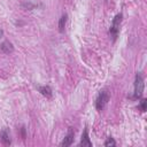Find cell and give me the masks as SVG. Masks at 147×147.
I'll use <instances>...</instances> for the list:
<instances>
[{"instance_id": "cell-1", "label": "cell", "mask_w": 147, "mask_h": 147, "mask_svg": "<svg viewBox=\"0 0 147 147\" xmlns=\"http://www.w3.org/2000/svg\"><path fill=\"white\" fill-rule=\"evenodd\" d=\"M109 98H110V93L107 88H102L99 92V94L95 99V108L98 111H102L106 108V106L109 101Z\"/></svg>"}, {"instance_id": "cell-2", "label": "cell", "mask_w": 147, "mask_h": 147, "mask_svg": "<svg viewBox=\"0 0 147 147\" xmlns=\"http://www.w3.org/2000/svg\"><path fill=\"white\" fill-rule=\"evenodd\" d=\"M144 87H145V83H144L142 74L141 72H137L136 78H134V92H133V95L131 98L140 99L142 96V93H144Z\"/></svg>"}, {"instance_id": "cell-3", "label": "cell", "mask_w": 147, "mask_h": 147, "mask_svg": "<svg viewBox=\"0 0 147 147\" xmlns=\"http://www.w3.org/2000/svg\"><path fill=\"white\" fill-rule=\"evenodd\" d=\"M122 17H123V15L119 13L114 17V20L111 22V25H110V29H109V34H110L113 41H116V39H117V36H118V32H119V25H121V22H122Z\"/></svg>"}, {"instance_id": "cell-4", "label": "cell", "mask_w": 147, "mask_h": 147, "mask_svg": "<svg viewBox=\"0 0 147 147\" xmlns=\"http://www.w3.org/2000/svg\"><path fill=\"white\" fill-rule=\"evenodd\" d=\"M74 137H75V132H74L72 127H70L69 131H68V133H67V136L63 138V140H62V142H61V146H62V147L70 146V145L74 142Z\"/></svg>"}, {"instance_id": "cell-5", "label": "cell", "mask_w": 147, "mask_h": 147, "mask_svg": "<svg viewBox=\"0 0 147 147\" xmlns=\"http://www.w3.org/2000/svg\"><path fill=\"white\" fill-rule=\"evenodd\" d=\"M79 146H86V147H91L92 146V142L90 140V137H88V130L87 127H85L83 134H82V139H80V142H79Z\"/></svg>"}, {"instance_id": "cell-6", "label": "cell", "mask_w": 147, "mask_h": 147, "mask_svg": "<svg viewBox=\"0 0 147 147\" xmlns=\"http://www.w3.org/2000/svg\"><path fill=\"white\" fill-rule=\"evenodd\" d=\"M0 49H1L5 54H10V53L14 52V46H13V44H11L10 41L6 40V41H3V42L0 44Z\"/></svg>"}, {"instance_id": "cell-7", "label": "cell", "mask_w": 147, "mask_h": 147, "mask_svg": "<svg viewBox=\"0 0 147 147\" xmlns=\"http://www.w3.org/2000/svg\"><path fill=\"white\" fill-rule=\"evenodd\" d=\"M0 139H1V141H2L5 145H10L11 140H10V136H9V132H8L7 129H3V130L1 131V133H0Z\"/></svg>"}, {"instance_id": "cell-8", "label": "cell", "mask_w": 147, "mask_h": 147, "mask_svg": "<svg viewBox=\"0 0 147 147\" xmlns=\"http://www.w3.org/2000/svg\"><path fill=\"white\" fill-rule=\"evenodd\" d=\"M37 90L44 95V96H47V98H51L52 96V90L49 86H40L38 85L37 86Z\"/></svg>"}, {"instance_id": "cell-9", "label": "cell", "mask_w": 147, "mask_h": 147, "mask_svg": "<svg viewBox=\"0 0 147 147\" xmlns=\"http://www.w3.org/2000/svg\"><path fill=\"white\" fill-rule=\"evenodd\" d=\"M67 21H68V15L67 14H63L60 20H59V31L62 33L64 32V28H65V24H67Z\"/></svg>"}, {"instance_id": "cell-10", "label": "cell", "mask_w": 147, "mask_h": 147, "mask_svg": "<svg viewBox=\"0 0 147 147\" xmlns=\"http://www.w3.org/2000/svg\"><path fill=\"white\" fill-rule=\"evenodd\" d=\"M105 146H106V147H109V146H116V141L114 140L113 137H108L107 140L105 141Z\"/></svg>"}, {"instance_id": "cell-11", "label": "cell", "mask_w": 147, "mask_h": 147, "mask_svg": "<svg viewBox=\"0 0 147 147\" xmlns=\"http://www.w3.org/2000/svg\"><path fill=\"white\" fill-rule=\"evenodd\" d=\"M146 100L145 99H142L141 101H140V106H139V108H140V110L141 111H146Z\"/></svg>"}, {"instance_id": "cell-12", "label": "cell", "mask_w": 147, "mask_h": 147, "mask_svg": "<svg viewBox=\"0 0 147 147\" xmlns=\"http://www.w3.org/2000/svg\"><path fill=\"white\" fill-rule=\"evenodd\" d=\"M21 133H22V138L25 139L26 134H25V127H24V126H22V129H21Z\"/></svg>"}, {"instance_id": "cell-13", "label": "cell", "mask_w": 147, "mask_h": 147, "mask_svg": "<svg viewBox=\"0 0 147 147\" xmlns=\"http://www.w3.org/2000/svg\"><path fill=\"white\" fill-rule=\"evenodd\" d=\"M2 36H3V31H2V30H0V39L2 38Z\"/></svg>"}]
</instances>
